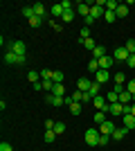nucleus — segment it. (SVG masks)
<instances>
[{"instance_id": "obj_7", "label": "nucleus", "mask_w": 135, "mask_h": 151, "mask_svg": "<svg viewBox=\"0 0 135 151\" xmlns=\"http://www.w3.org/2000/svg\"><path fill=\"white\" fill-rule=\"evenodd\" d=\"M126 133H131L126 126H117L115 131H113V135H110V138H113V140H124V138H126Z\"/></svg>"}, {"instance_id": "obj_17", "label": "nucleus", "mask_w": 135, "mask_h": 151, "mask_svg": "<svg viewBox=\"0 0 135 151\" xmlns=\"http://www.w3.org/2000/svg\"><path fill=\"white\" fill-rule=\"evenodd\" d=\"M106 115H108V113H104V111H97V113H95V124H97V126H101L104 122H106Z\"/></svg>"}, {"instance_id": "obj_15", "label": "nucleus", "mask_w": 135, "mask_h": 151, "mask_svg": "<svg viewBox=\"0 0 135 151\" xmlns=\"http://www.w3.org/2000/svg\"><path fill=\"white\" fill-rule=\"evenodd\" d=\"M32 7H34V14H36L39 18H43L45 14H47V12H45V5H43V2H36V5H32Z\"/></svg>"}, {"instance_id": "obj_1", "label": "nucleus", "mask_w": 135, "mask_h": 151, "mask_svg": "<svg viewBox=\"0 0 135 151\" xmlns=\"http://www.w3.org/2000/svg\"><path fill=\"white\" fill-rule=\"evenodd\" d=\"M99 135H101V133H99V129H88V131H86V135H84V140H86V145L88 147H97V142H99Z\"/></svg>"}, {"instance_id": "obj_36", "label": "nucleus", "mask_w": 135, "mask_h": 151, "mask_svg": "<svg viewBox=\"0 0 135 151\" xmlns=\"http://www.w3.org/2000/svg\"><path fill=\"white\" fill-rule=\"evenodd\" d=\"M104 18L108 20V23H115V18H117V14H115V12H106V14H104Z\"/></svg>"}, {"instance_id": "obj_14", "label": "nucleus", "mask_w": 135, "mask_h": 151, "mask_svg": "<svg viewBox=\"0 0 135 151\" xmlns=\"http://www.w3.org/2000/svg\"><path fill=\"white\" fill-rule=\"evenodd\" d=\"M90 86H92V81H90V79H79V88H77V90H81V93H88Z\"/></svg>"}, {"instance_id": "obj_23", "label": "nucleus", "mask_w": 135, "mask_h": 151, "mask_svg": "<svg viewBox=\"0 0 135 151\" xmlns=\"http://www.w3.org/2000/svg\"><path fill=\"white\" fill-rule=\"evenodd\" d=\"M99 86H101V83H97V81H92V86H90L88 95H90V97H92V99H95L97 95H99Z\"/></svg>"}, {"instance_id": "obj_33", "label": "nucleus", "mask_w": 135, "mask_h": 151, "mask_svg": "<svg viewBox=\"0 0 135 151\" xmlns=\"http://www.w3.org/2000/svg\"><path fill=\"white\" fill-rule=\"evenodd\" d=\"M126 50H129V54H135V41L131 38V41H126V45H124Z\"/></svg>"}, {"instance_id": "obj_31", "label": "nucleus", "mask_w": 135, "mask_h": 151, "mask_svg": "<svg viewBox=\"0 0 135 151\" xmlns=\"http://www.w3.org/2000/svg\"><path fill=\"white\" fill-rule=\"evenodd\" d=\"M52 81H54V83H61V81H63V72H61V70H54V75H52Z\"/></svg>"}, {"instance_id": "obj_34", "label": "nucleus", "mask_w": 135, "mask_h": 151, "mask_svg": "<svg viewBox=\"0 0 135 151\" xmlns=\"http://www.w3.org/2000/svg\"><path fill=\"white\" fill-rule=\"evenodd\" d=\"M84 45H86V50H95V47H97V45H95V38H92V36H90L88 41H84Z\"/></svg>"}, {"instance_id": "obj_37", "label": "nucleus", "mask_w": 135, "mask_h": 151, "mask_svg": "<svg viewBox=\"0 0 135 151\" xmlns=\"http://www.w3.org/2000/svg\"><path fill=\"white\" fill-rule=\"evenodd\" d=\"M63 131H65V124H63V122H56V124H54V133H59V135H61Z\"/></svg>"}, {"instance_id": "obj_43", "label": "nucleus", "mask_w": 135, "mask_h": 151, "mask_svg": "<svg viewBox=\"0 0 135 151\" xmlns=\"http://www.w3.org/2000/svg\"><path fill=\"white\" fill-rule=\"evenodd\" d=\"M0 151H14L9 142H0Z\"/></svg>"}, {"instance_id": "obj_45", "label": "nucleus", "mask_w": 135, "mask_h": 151, "mask_svg": "<svg viewBox=\"0 0 135 151\" xmlns=\"http://www.w3.org/2000/svg\"><path fill=\"white\" fill-rule=\"evenodd\" d=\"M54 124H56V122L47 120V122H45V131H54Z\"/></svg>"}, {"instance_id": "obj_16", "label": "nucleus", "mask_w": 135, "mask_h": 151, "mask_svg": "<svg viewBox=\"0 0 135 151\" xmlns=\"http://www.w3.org/2000/svg\"><path fill=\"white\" fill-rule=\"evenodd\" d=\"M110 113L113 115H124V104H119V101H117V104H110Z\"/></svg>"}, {"instance_id": "obj_13", "label": "nucleus", "mask_w": 135, "mask_h": 151, "mask_svg": "<svg viewBox=\"0 0 135 151\" xmlns=\"http://www.w3.org/2000/svg\"><path fill=\"white\" fill-rule=\"evenodd\" d=\"M104 57H106V47H104V45H97L95 50H92V59L99 61V59H104Z\"/></svg>"}, {"instance_id": "obj_44", "label": "nucleus", "mask_w": 135, "mask_h": 151, "mask_svg": "<svg viewBox=\"0 0 135 151\" xmlns=\"http://www.w3.org/2000/svg\"><path fill=\"white\" fill-rule=\"evenodd\" d=\"M126 65H131V68H135V54H129V59H126Z\"/></svg>"}, {"instance_id": "obj_18", "label": "nucleus", "mask_w": 135, "mask_h": 151, "mask_svg": "<svg viewBox=\"0 0 135 151\" xmlns=\"http://www.w3.org/2000/svg\"><path fill=\"white\" fill-rule=\"evenodd\" d=\"M63 12H65V9H63V7H61V2H56V5H54V7H52V9H50V14H52V16H59V18L63 16Z\"/></svg>"}, {"instance_id": "obj_48", "label": "nucleus", "mask_w": 135, "mask_h": 151, "mask_svg": "<svg viewBox=\"0 0 135 151\" xmlns=\"http://www.w3.org/2000/svg\"><path fill=\"white\" fill-rule=\"evenodd\" d=\"M131 115H135V104H133V106H131Z\"/></svg>"}, {"instance_id": "obj_38", "label": "nucleus", "mask_w": 135, "mask_h": 151, "mask_svg": "<svg viewBox=\"0 0 135 151\" xmlns=\"http://www.w3.org/2000/svg\"><path fill=\"white\" fill-rule=\"evenodd\" d=\"M54 138H56L54 131H45V142H54Z\"/></svg>"}, {"instance_id": "obj_30", "label": "nucleus", "mask_w": 135, "mask_h": 151, "mask_svg": "<svg viewBox=\"0 0 135 151\" xmlns=\"http://www.w3.org/2000/svg\"><path fill=\"white\" fill-rule=\"evenodd\" d=\"M70 113H72V115H81V104H79V101L70 104Z\"/></svg>"}, {"instance_id": "obj_22", "label": "nucleus", "mask_w": 135, "mask_h": 151, "mask_svg": "<svg viewBox=\"0 0 135 151\" xmlns=\"http://www.w3.org/2000/svg\"><path fill=\"white\" fill-rule=\"evenodd\" d=\"M115 14H117V18H124V16L129 14V5H119V7L115 9Z\"/></svg>"}, {"instance_id": "obj_25", "label": "nucleus", "mask_w": 135, "mask_h": 151, "mask_svg": "<svg viewBox=\"0 0 135 151\" xmlns=\"http://www.w3.org/2000/svg\"><path fill=\"white\" fill-rule=\"evenodd\" d=\"M113 79H115V83H124V86H126V81H129L124 72H115V77H113Z\"/></svg>"}, {"instance_id": "obj_32", "label": "nucleus", "mask_w": 135, "mask_h": 151, "mask_svg": "<svg viewBox=\"0 0 135 151\" xmlns=\"http://www.w3.org/2000/svg\"><path fill=\"white\" fill-rule=\"evenodd\" d=\"M108 140H110V135L101 133V135H99V142H97V147H106V145H108Z\"/></svg>"}, {"instance_id": "obj_6", "label": "nucleus", "mask_w": 135, "mask_h": 151, "mask_svg": "<svg viewBox=\"0 0 135 151\" xmlns=\"http://www.w3.org/2000/svg\"><path fill=\"white\" fill-rule=\"evenodd\" d=\"M5 63H25V57L14 54V52H7V54H5Z\"/></svg>"}, {"instance_id": "obj_46", "label": "nucleus", "mask_w": 135, "mask_h": 151, "mask_svg": "<svg viewBox=\"0 0 135 151\" xmlns=\"http://www.w3.org/2000/svg\"><path fill=\"white\" fill-rule=\"evenodd\" d=\"M86 27H90V25H95V18H92V16H90V14H88V16H86Z\"/></svg>"}, {"instance_id": "obj_41", "label": "nucleus", "mask_w": 135, "mask_h": 151, "mask_svg": "<svg viewBox=\"0 0 135 151\" xmlns=\"http://www.w3.org/2000/svg\"><path fill=\"white\" fill-rule=\"evenodd\" d=\"M41 20H43V18L34 16V18H29V25H32V27H39V25H41Z\"/></svg>"}, {"instance_id": "obj_12", "label": "nucleus", "mask_w": 135, "mask_h": 151, "mask_svg": "<svg viewBox=\"0 0 135 151\" xmlns=\"http://www.w3.org/2000/svg\"><path fill=\"white\" fill-rule=\"evenodd\" d=\"M104 14H106V9H104V7H99V5H95L92 9H90V16H92L95 20H97V18H101Z\"/></svg>"}, {"instance_id": "obj_2", "label": "nucleus", "mask_w": 135, "mask_h": 151, "mask_svg": "<svg viewBox=\"0 0 135 151\" xmlns=\"http://www.w3.org/2000/svg\"><path fill=\"white\" fill-rule=\"evenodd\" d=\"M9 52H14V54H20V57H25L27 45L23 43V41H14V43H9Z\"/></svg>"}, {"instance_id": "obj_19", "label": "nucleus", "mask_w": 135, "mask_h": 151, "mask_svg": "<svg viewBox=\"0 0 135 151\" xmlns=\"http://www.w3.org/2000/svg\"><path fill=\"white\" fill-rule=\"evenodd\" d=\"M47 101H50L52 106H63V104H65L63 97H54V95H50V97H47Z\"/></svg>"}, {"instance_id": "obj_29", "label": "nucleus", "mask_w": 135, "mask_h": 151, "mask_svg": "<svg viewBox=\"0 0 135 151\" xmlns=\"http://www.w3.org/2000/svg\"><path fill=\"white\" fill-rule=\"evenodd\" d=\"M88 70H90V72H99V70H101V68H99V61H97V59H92V61L88 63Z\"/></svg>"}, {"instance_id": "obj_5", "label": "nucleus", "mask_w": 135, "mask_h": 151, "mask_svg": "<svg viewBox=\"0 0 135 151\" xmlns=\"http://www.w3.org/2000/svg\"><path fill=\"white\" fill-rule=\"evenodd\" d=\"M97 129H99V133H106V135H113V131H115L117 126L113 124V122H110V120H106V122H104L101 126H97Z\"/></svg>"}, {"instance_id": "obj_27", "label": "nucleus", "mask_w": 135, "mask_h": 151, "mask_svg": "<svg viewBox=\"0 0 135 151\" xmlns=\"http://www.w3.org/2000/svg\"><path fill=\"white\" fill-rule=\"evenodd\" d=\"M27 79L32 81V86H34V83H39V72H36V70H29V72H27Z\"/></svg>"}, {"instance_id": "obj_24", "label": "nucleus", "mask_w": 135, "mask_h": 151, "mask_svg": "<svg viewBox=\"0 0 135 151\" xmlns=\"http://www.w3.org/2000/svg\"><path fill=\"white\" fill-rule=\"evenodd\" d=\"M106 101H108V104H117V101H119V95H117L115 90H110V93L106 95Z\"/></svg>"}, {"instance_id": "obj_20", "label": "nucleus", "mask_w": 135, "mask_h": 151, "mask_svg": "<svg viewBox=\"0 0 135 151\" xmlns=\"http://www.w3.org/2000/svg\"><path fill=\"white\" fill-rule=\"evenodd\" d=\"M65 88H63V83H54V88H52V95L54 97H63Z\"/></svg>"}, {"instance_id": "obj_4", "label": "nucleus", "mask_w": 135, "mask_h": 151, "mask_svg": "<svg viewBox=\"0 0 135 151\" xmlns=\"http://www.w3.org/2000/svg\"><path fill=\"white\" fill-rule=\"evenodd\" d=\"M113 59L126 63V59H129V50H126V47H115V50H113Z\"/></svg>"}, {"instance_id": "obj_35", "label": "nucleus", "mask_w": 135, "mask_h": 151, "mask_svg": "<svg viewBox=\"0 0 135 151\" xmlns=\"http://www.w3.org/2000/svg\"><path fill=\"white\" fill-rule=\"evenodd\" d=\"M126 90H129L131 95H135V79H129V81H126Z\"/></svg>"}, {"instance_id": "obj_28", "label": "nucleus", "mask_w": 135, "mask_h": 151, "mask_svg": "<svg viewBox=\"0 0 135 151\" xmlns=\"http://www.w3.org/2000/svg\"><path fill=\"white\" fill-rule=\"evenodd\" d=\"M23 16H25L27 20L34 18V16H36V14H34V7H23Z\"/></svg>"}, {"instance_id": "obj_11", "label": "nucleus", "mask_w": 135, "mask_h": 151, "mask_svg": "<svg viewBox=\"0 0 135 151\" xmlns=\"http://www.w3.org/2000/svg\"><path fill=\"white\" fill-rule=\"evenodd\" d=\"M90 9H92V7H90L88 2H79V5H77V14H81L84 18H86V16L90 14Z\"/></svg>"}, {"instance_id": "obj_8", "label": "nucleus", "mask_w": 135, "mask_h": 151, "mask_svg": "<svg viewBox=\"0 0 135 151\" xmlns=\"http://www.w3.org/2000/svg\"><path fill=\"white\" fill-rule=\"evenodd\" d=\"M95 79H97V83H106L110 79V72L108 70H99V72H95Z\"/></svg>"}, {"instance_id": "obj_40", "label": "nucleus", "mask_w": 135, "mask_h": 151, "mask_svg": "<svg viewBox=\"0 0 135 151\" xmlns=\"http://www.w3.org/2000/svg\"><path fill=\"white\" fill-rule=\"evenodd\" d=\"M52 75H54L52 70H43V72H41V77H43V81H47V79H52Z\"/></svg>"}, {"instance_id": "obj_42", "label": "nucleus", "mask_w": 135, "mask_h": 151, "mask_svg": "<svg viewBox=\"0 0 135 151\" xmlns=\"http://www.w3.org/2000/svg\"><path fill=\"white\" fill-rule=\"evenodd\" d=\"M50 25H52V29H54V32H61V29H63V25H59L56 20H50Z\"/></svg>"}, {"instance_id": "obj_47", "label": "nucleus", "mask_w": 135, "mask_h": 151, "mask_svg": "<svg viewBox=\"0 0 135 151\" xmlns=\"http://www.w3.org/2000/svg\"><path fill=\"white\" fill-rule=\"evenodd\" d=\"M61 7L68 12V9H72V2H70V0H63V2H61Z\"/></svg>"}, {"instance_id": "obj_26", "label": "nucleus", "mask_w": 135, "mask_h": 151, "mask_svg": "<svg viewBox=\"0 0 135 151\" xmlns=\"http://www.w3.org/2000/svg\"><path fill=\"white\" fill-rule=\"evenodd\" d=\"M117 7H119V2H117V0H106V12H115Z\"/></svg>"}, {"instance_id": "obj_39", "label": "nucleus", "mask_w": 135, "mask_h": 151, "mask_svg": "<svg viewBox=\"0 0 135 151\" xmlns=\"http://www.w3.org/2000/svg\"><path fill=\"white\" fill-rule=\"evenodd\" d=\"M52 88H54V81H52V79L43 81V90H50V93H52Z\"/></svg>"}, {"instance_id": "obj_21", "label": "nucleus", "mask_w": 135, "mask_h": 151, "mask_svg": "<svg viewBox=\"0 0 135 151\" xmlns=\"http://www.w3.org/2000/svg\"><path fill=\"white\" fill-rule=\"evenodd\" d=\"M61 20H63V23H72V20H74V9H68V12H63Z\"/></svg>"}, {"instance_id": "obj_10", "label": "nucleus", "mask_w": 135, "mask_h": 151, "mask_svg": "<svg viewBox=\"0 0 135 151\" xmlns=\"http://www.w3.org/2000/svg\"><path fill=\"white\" fill-rule=\"evenodd\" d=\"M122 126H126L129 131H135V115H124V124Z\"/></svg>"}, {"instance_id": "obj_9", "label": "nucleus", "mask_w": 135, "mask_h": 151, "mask_svg": "<svg viewBox=\"0 0 135 151\" xmlns=\"http://www.w3.org/2000/svg\"><path fill=\"white\" fill-rule=\"evenodd\" d=\"M113 63H115V59L106 54L104 59H99V68H101V70H110V65H113Z\"/></svg>"}, {"instance_id": "obj_3", "label": "nucleus", "mask_w": 135, "mask_h": 151, "mask_svg": "<svg viewBox=\"0 0 135 151\" xmlns=\"http://www.w3.org/2000/svg\"><path fill=\"white\" fill-rule=\"evenodd\" d=\"M92 101H95V108H97V111H104V113H110V104H108L106 99H104V97H99V95H97V97H95Z\"/></svg>"}]
</instances>
